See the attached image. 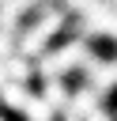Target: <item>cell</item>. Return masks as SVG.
Instances as JSON below:
<instances>
[{
	"label": "cell",
	"mask_w": 117,
	"mask_h": 121,
	"mask_svg": "<svg viewBox=\"0 0 117 121\" xmlns=\"http://www.w3.org/2000/svg\"><path fill=\"white\" fill-rule=\"evenodd\" d=\"M64 26H68V11H64L60 4H53V0H42V4H38V15H34L30 23H23V30H19L15 53L26 57V60L42 57L45 45H49V38L60 34Z\"/></svg>",
	"instance_id": "1"
},
{
	"label": "cell",
	"mask_w": 117,
	"mask_h": 121,
	"mask_svg": "<svg viewBox=\"0 0 117 121\" xmlns=\"http://www.w3.org/2000/svg\"><path fill=\"white\" fill-rule=\"evenodd\" d=\"M87 57H91L87 42H83V38H68L64 45H57V49H49V53L38 57V76H42V83H45V79H60L64 72H72V68L83 64Z\"/></svg>",
	"instance_id": "2"
},
{
	"label": "cell",
	"mask_w": 117,
	"mask_h": 121,
	"mask_svg": "<svg viewBox=\"0 0 117 121\" xmlns=\"http://www.w3.org/2000/svg\"><path fill=\"white\" fill-rule=\"evenodd\" d=\"M4 76H8V83H26V79L34 76V64H30L26 57L11 53V57L4 60Z\"/></svg>",
	"instance_id": "3"
},
{
	"label": "cell",
	"mask_w": 117,
	"mask_h": 121,
	"mask_svg": "<svg viewBox=\"0 0 117 121\" xmlns=\"http://www.w3.org/2000/svg\"><path fill=\"white\" fill-rule=\"evenodd\" d=\"M0 102H4V106H11L15 113H23V110H26V102H30V91H26V83H4V91H0Z\"/></svg>",
	"instance_id": "4"
},
{
	"label": "cell",
	"mask_w": 117,
	"mask_h": 121,
	"mask_svg": "<svg viewBox=\"0 0 117 121\" xmlns=\"http://www.w3.org/2000/svg\"><path fill=\"white\" fill-rule=\"evenodd\" d=\"M4 83H8V76H4V64H0V91H4Z\"/></svg>",
	"instance_id": "5"
}]
</instances>
